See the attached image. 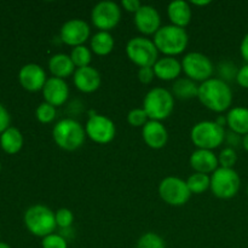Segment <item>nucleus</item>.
Listing matches in <instances>:
<instances>
[{
	"label": "nucleus",
	"mask_w": 248,
	"mask_h": 248,
	"mask_svg": "<svg viewBox=\"0 0 248 248\" xmlns=\"http://www.w3.org/2000/svg\"><path fill=\"white\" fill-rule=\"evenodd\" d=\"M41 247L43 248H68V241L62 236V235L53 232V234L47 235L44 237L41 241Z\"/></svg>",
	"instance_id": "72a5a7b5"
},
{
	"label": "nucleus",
	"mask_w": 248,
	"mask_h": 248,
	"mask_svg": "<svg viewBox=\"0 0 248 248\" xmlns=\"http://www.w3.org/2000/svg\"><path fill=\"white\" fill-rule=\"evenodd\" d=\"M135 24L143 35H154L161 28V16L152 5H142L135 14Z\"/></svg>",
	"instance_id": "2eb2a0df"
},
{
	"label": "nucleus",
	"mask_w": 248,
	"mask_h": 248,
	"mask_svg": "<svg viewBox=\"0 0 248 248\" xmlns=\"http://www.w3.org/2000/svg\"><path fill=\"white\" fill-rule=\"evenodd\" d=\"M35 116L39 123L41 124H51L57 116V108L51 104L43 102L39 104L35 110Z\"/></svg>",
	"instance_id": "c756f323"
},
{
	"label": "nucleus",
	"mask_w": 248,
	"mask_h": 248,
	"mask_svg": "<svg viewBox=\"0 0 248 248\" xmlns=\"http://www.w3.org/2000/svg\"><path fill=\"white\" fill-rule=\"evenodd\" d=\"M0 145H1V149L7 154H17L23 147V136L21 131L10 126L0 136Z\"/></svg>",
	"instance_id": "a878e982"
},
{
	"label": "nucleus",
	"mask_w": 248,
	"mask_h": 248,
	"mask_svg": "<svg viewBox=\"0 0 248 248\" xmlns=\"http://www.w3.org/2000/svg\"><path fill=\"white\" fill-rule=\"evenodd\" d=\"M121 6L124 7L125 11L135 15L142 7V2L140 0H123L121 1Z\"/></svg>",
	"instance_id": "58836bf2"
},
{
	"label": "nucleus",
	"mask_w": 248,
	"mask_h": 248,
	"mask_svg": "<svg viewBox=\"0 0 248 248\" xmlns=\"http://www.w3.org/2000/svg\"><path fill=\"white\" fill-rule=\"evenodd\" d=\"M235 80H236V82L240 86L248 90V63L242 65L241 68H239Z\"/></svg>",
	"instance_id": "e433bc0d"
},
{
	"label": "nucleus",
	"mask_w": 248,
	"mask_h": 248,
	"mask_svg": "<svg viewBox=\"0 0 248 248\" xmlns=\"http://www.w3.org/2000/svg\"><path fill=\"white\" fill-rule=\"evenodd\" d=\"M189 164L194 171L205 174L213 173L219 167L218 155H216L213 150L206 149H196L195 152L191 153Z\"/></svg>",
	"instance_id": "6ab92c4d"
},
{
	"label": "nucleus",
	"mask_w": 248,
	"mask_h": 248,
	"mask_svg": "<svg viewBox=\"0 0 248 248\" xmlns=\"http://www.w3.org/2000/svg\"><path fill=\"white\" fill-rule=\"evenodd\" d=\"M128 60L140 68L153 67L159 60V51L154 41L147 36H135L126 45Z\"/></svg>",
	"instance_id": "6e6552de"
},
{
	"label": "nucleus",
	"mask_w": 248,
	"mask_h": 248,
	"mask_svg": "<svg viewBox=\"0 0 248 248\" xmlns=\"http://www.w3.org/2000/svg\"><path fill=\"white\" fill-rule=\"evenodd\" d=\"M198 99L205 108L215 113L229 110L232 104V90L227 81L211 78L199 85Z\"/></svg>",
	"instance_id": "f257e3e1"
},
{
	"label": "nucleus",
	"mask_w": 248,
	"mask_h": 248,
	"mask_svg": "<svg viewBox=\"0 0 248 248\" xmlns=\"http://www.w3.org/2000/svg\"><path fill=\"white\" fill-rule=\"evenodd\" d=\"M241 188V178L234 169L218 167L211 176V191L222 200L235 198Z\"/></svg>",
	"instance_id": "0eeeda50"
},
{
	"label": "nucleus",
	"mask_w": 248,
	"mask_h": 248,
	"mask_svg": "<svg viewBox=\"0 0 248 248\" xmlns=\"http://www.w3.org/2000/svg\"><path fill=\"white\" fill-rule=\"evenodd\" d=\"M115 46V40L110 31H98L91 36L90 40V48L92 53L97 56H108Z\"/></svg>",
	"instance_id": "393cba45"
},
{
	"label": "nucleus",
	"mask_w": 248,
	"mask_h": 248,
	"mask_svg": "<svg viewBox=\"0 0 248 248\" xmlns=\"http://www.w3.org/2000/svg\"><path fill=\"white\" fill-rule=\"evenodd\" d=\"M142 137L148 147L159 150L167 144L169 132L161 121L149 120L142 127Z\"/></svg>",
	"instance_id": "a211bd4d"
},
{
	"label": "nucleus",
	"mask_w": 248,
	"mask_h": 248,
	"mask_svg": "<svg viewBox=\"0 0 248 248\" xmlns=\"http://www.w3.org/2000/svg\"><path fill=\"white\" fill-rule=\"evenodd\" d=\"M73 82L82 93H92L101 86L102 77L96 68L89 65V67L77 68L73 74Z\"/></svg>",
	"instance_id": "f3484780"
},
{
	"label": "nucleus",
	"mask_w": 248,
	"mask_h": 248,
	"mask_svg": "<svg viewBox=\"0 0 248 248\" xmlns=\"http://www.w3.org/2000/svg\"><path fill=\"white\" fill-rule=\"evenodd\" d=\"M167 16L171 21V24L181 28H186L191 21L193 10L189 2L184 0H174L167 6Z\"/></svg>",
	"instance_id": "412c9836"
},
{
	"label": "nucleus",
	"mask_w": 248,
	"mask_h": 248,
	"mask_svg": "<svg viewBox=\"0 0 248 248\" xmlns=\"http://www.w3.org/2000/svg\"><path fill=\"white\" fill-rule=\"evenodd\" d=\"M86 137L85 126L72 118L62 119L52 128V138L55 143L61 149L67 152H74L81 148Z\"/></svg>",
	"instance_id": "f03ea898"
},
{
	"label": "nucleus",
	"mask_w": 248,
	"mask_h": 248,
	"mask_svg": "<svg viewBox=\"0 0 248 248\" xmlns=\"http://www.w3.org/2000/svg\"><path fill=\"white\" fill-rule=\"evenodd\" d=\"M0 171H1V162H0Z\"/></svg>",
	"instance_id": "c03bdc74"
},
{
	"label": "nucleus",
	"mask_w": 248,
	"mask_h": 248,
	"mask_svg": "<svg viewBox=\"0 0 248 248\" xmlns=\"http://www.w3.org/2000/svg\"><path fill=\"white\" fill-rule=\"evenodd\" d=\"M69 56L77 68L89 67L92 61V51L86 45H80L77 46V47H73Z\"/></svg>",
	"instance_id": "cd10ccee"
},
{
	"label": "nucleus",
	"mask_w": 248,
	"mask_h": 248,
	"mask_svg": "<svg viewBox=\"0 0 248 248\" xmlns=\"http://www.w3.org/2000/svg\"><path fill=\"white\" fill-rule=\"evenodd\" d=\"M0 248H11V247H10L7 244H5V242H0Z\"/></svg>",
	"instance_id": "37998d69"
},
{
	"label": "nucleus",
	"mask_w": 248,
	"mask_h": 248,
	"mask_svg": "<svg viewBox=\"0 0 248 248\" xmlns=\"http://www.w3.org/2000/svg\"><path fill=\"white\" fill-rule=\"evenodd\" d=\"M236 67L234 63L232 62H222L218 65V74H219V79L224 80V81H229L232 79H236L237 74Z\"/></svg>",
	"instance_id": "f704fd0d"
},
{
	"label": "nucleus",
	"mask_w": 248,
	"mask_h": 248,
	"mask_svg": "<svg viewBox=\"0 0 248 248\" xmlns=\"http://www.w3.org/2000/svg\"><path fill=\"white\" fill-rule=\"evenodd\" d=\"M136 248H166V244L159 234L149 232L138 239Z\"/></svg>",
	"instance_id": "c85d7f7f"
},
{
	"label": "nucleus",
	"mask_w": 248,
	"mask_h": 248,
	"mask_svg": "<svg viewBox=\"0 0 248 248\" xmlns=\"http://www.w3.org/2000/svg\"><path fill=\"white\" fill-rule=\"evenodd\" d=\"M44 102L53 107H61L67 103L69 98V86L64 79L51 77L43 89Z\"/></svg>",
	"instance_id": "dca6fc26"
},
{
	"label": "nucleus",
	"mask_w": 248,
	"mask_h": 248,
	"mask_svg": "<svg viewBox=\"0 0 248 248\" xmlns=\"http://www.w3.org/2000/svg\"><path fill=\"white\" fill-rule=\"evenodd\" d=\"M85 131L92 142L97 144H108L115 138L116 126L108 116L93 114L87 119Z\"/></svg>",
	"instance_id": "f8f14e48"
},
{
	"label": "nucleus",
	"mask_w": 248,
	"mask_h": 248,
	"mask_svg": "<svg viewBox=\"0 0 248 248\" xmlns=\"http://www.w3.org/2000/svg\"><path fill=\"white\" fill-rule=\"evenodd\" d=\"M186 184H188V188L190 190L191 195L193 194H202L210 189L211 176L205 173H199V172H194L186 179Z\"/></svg>",
	"instance_id": "bb28decb"
},
{
	"label": "nucleus",
	"mask_w": 248,
	"mask_h": 248,
	"mask_svg": "<svg viewBox=\"0 0 248 248\" xmlns=\"http://www.w3.org/2000/svg\"><path fill=\"white\" fill-rule=\"evenodd\" d=\"M153 41L159 52L164 53L165 56L174 57L186 50L189 35L184 28L176 27L173 24H167V26H161V28L154 34Z\"/></svg>",
	"instance_id": "7ed1b4c3"
},
{
	"label": "nucleus",
	"mask_w": 248,
	"mask_h": 248,
	"mask_svg": "<svg viewBox=\"0 0 248 248\" xmlns=\"http://www.w3.org/2000/svg\"><path fill=\"white\" fill-rule=\"evenodd\" d=\"M157 191L164 202L174 207L186 205L190 200L191 196L186 181L174 176H169L162 179L160 182Z\"/></svg>",
	"instance_id": "1a4fd4ad"
},
{
	"label": "nucleus",
	"mask_w": 248,
	"mask_h": 248,
	"mask_svg": "<svg viewBox=\"0 0 248 248\" xmlns=\"http://www.w3.org/2000/svg\"><path fill=\"white\" fill-rule=\"evenodd\" d=\"M240 53H241L242 58L248 63V33L244 36L241 44H240Z\"/></svg>",
	"instance_id": "ea45409f"
},
{
	"label": "nucleus",
	"mask_w": 248,
	"mask_h": 248,
	"mask_svg": "<svg viewBox=\"0 0 248 248\" xmlns=\"http://www.w3.org/2000/svg\"><path fill=\"white\" fill-rule=\"evenodd\" d=\"M218 162L219 167L224 169H234V166L237 162V153L234 148L225 147L224 149L220 150L218 154Z\"/></svg>",
	"instance_id": "7c9ffc66"
},
{
	"label": "nucleus",
	"mask_w": 248,
	"mask_h": 248,
	"mask_svg": "<svg viewBox=\"0 0 248 248\" xmlns=\"http://www.w3.org/2000/svg\"><path fill=\"white\" fill-rule=\"evenodd\" d=\"M155 78L162 80V81H174L181 77L182 72V62H179L176 57H170V56H164L159 58L154 65Z\"/></svg>",
	"instance_id": "aec40b11"
},
{
	"label": "nucleus",
	"mask_w": 248,
	"mask_h": 248,
	"mask_svg": "<svg viewBox=\"0 0 248 248\" xmlns=\"http://www.w3.org/2000/svg\"><path fill=\"white\" fill-rule=\"evenodd\" d=\"M155 78V73L153 67H144V68H140L138 70V79L142 84L147 85L150 84V82L154 80Z\"/></svg>",
	"instance_id": "c9c22d12"
},
{
	"label": "nucleus",
	"mask_w": 248,
	"mask_h": 248,
	"mask_svg": "<svg viewBox=\"0 0 248 248\" xmlns=\"http://www.w3.org/2000/svg\"><path fill=\"white\" fill-rule=\"evenodd\" d=\"M241 145L246 152H248V133L247 135L242 136V140H241Z\"/></svg>",
	"instance_id": "79ce46f5"
},
{
	"label": "nucleus",
	"mask_w": 248,
	"mask_h": 248,
	"mask_svg": "<svg viewBox=\"0 0 248 248\" xmlns=\"http://www.w3.org/2000/svg\"><path fill=\"white\" fill-rule=\"evenodd\" d=\"M142 108L145 110L149 120H166L173 113L174 97L167 89L160 86L153 87L145 94Z\"/></svg>",
	"instance_id": "20e7f679"
},
{
	"label": "nucleus",
	"mask_w": 248,
	"mask_h": 248,
	"mask_svg": "<svg viewBox=\"0 0 248 248\" xmlns=\"http://www.w3.org/2000/svg\"><path fill=\"white\" fill-rule=\"evenodd\" d=\"M121 19V7L115 1L104 0L92 7L91 21L97 29L102 31H110L115 28Z\"/></svg>",
	"instance_id": "9b49d317"
},
{
	"label": "nucleus",
	"mask_w": 248,
	"mask_h": 248,
	"mask_svg": "<svg viewBox=\"0 0 248 248\" xmlns=\"http://www.w3.org/2000/svg\"><path fill=\"white\" fill-rule=\"evenodd\" d=\"M48 70L52 77L65 80V78L74 74L77 67L74 65L69 55L56 53V55L51 56V58L48 60Z\"/></svg>",
	"instance_id": "4be33fe9"
},
{
	"label": "nucleus",
	"mask_w": 248,
	"mask_h": 248,
	"mask_svg": "<svg viewBox=\"0 0 248 248\" xmlns=\"http://www.w3.org/2000/svg\"><path fill=\"white\" fill-rule=\"evenodd\" d=\"M91 28L89 23L81 18L68 19L63 23L60 31V38L65 45L77 47V46L85 45L90 39Z\"/></svg>",
	"instance_id": "ddd939ff"
},
{
	"label": "nucleus",
	"mask_w": 248,
	"mask_h": 248,
	"mask_svg": "<svg viewBox=\"0 0 248 248\" xmlns=\"http://www.w3.org/2000/svg\"><path fill=\"white\" fill-rule=\"evenodd\" d=\"M171 93L173 94L174 98L181 99V101L198 98L199 85L198 82L189 78H178L173 81Z\"/></svg>",
	"instance_id": "b1692460"
},
{
	"label": "nucleus",
	"mask_w": 248,
	"mask_h": 248,
	"mask_svg": "<svg viewBox=\"0 0 248 248\" xmlns=\"http://www.w3.org/2000/svg\"><path fill=\"white\" fill-rule=\"evenodd\" d=\"M227 131L216 121L205 120L195 124L191 128L190 140L198 149L213 150L225 140Z\"/></svg>",
	"instance_id": "423d86ee"
},
{
	"label": "nucleus",
	"mask_w": 248,
	"mask_h": 248,
	"mask_svg": "<svg viewBox=\"0 0 248 248\" xmlns=\"http://www.w3.org/2000/svg\"><path fill=\"white\" fill-rule=\"evenodd\" d=\"M10 121H11V118H10L9 111L0 103V135L10 127Z\"/></svg>",
	"instance_id": "4c0bfd02"
},
{
	"label": "nucleus",
	"mask_w": 248,
	"mask_h": 248,
	"mask_svg": "<svg viewBox=\"0 0 248 248\" xmlns=\"http://www.w3.org/2000/svg\"><path fill=\"white\" fill-rule=\"evenodd\" d=\"M182 69L186 78L196 82H203L212 78L215 65L208 56L201 52H189L182 60Z\"/></svg>",
	"instance_id": "9d476101"
},
{
	"label": "nucleus",
	"mask_w": 248,
	"mask_h": 248,
	"mask_svg": "<svg viewBox=\"0 0 248 248\" xmlns=\"http://www.w3.org/2000/svg\"><path fill=\"white\" fill-rule=\"evenodd\" d=\"M246 193H247V196H248V186H247V190H246Z\"/></svg>",
	"instance_id": "a18cd8bd"
},
{
	"label": "nucleus",
	"mask_w": 248,
	"mask_h": 248,
	"mask_svg": "<svg viewBox=\"0 0 248 248\" xmlns=\"http://www.w3.org/2000/svg\"><path fill=\"white\" fill-rule=\"evenodd\" d=\"M48 78L41 65L28 63L19 69L18 81L24 90L29 92L43 91Z\"/></svg>",
	"instance_id": "4468645a"
},
{
	"label": "nucleus",
	"mask_w": 248,
	"mask_h": 248,
	"mask_svg": "<svg viewBox=\"0 0 248 248\" xmlns=\"http://www.w3.org/2000/svg\"><path fill=\"white\" fill-rule=\"evenodd\" d=\"M191 4L196 5V6H207V5L211 4V1L210 0H203V1H196V0H194V1H191Z\"/></svg>",
	"instance_id": "a19ab883"
},
{
	"label": "nucleus",
	"mask_w": 248,
	"mask_h": 248,
	"mask_svg": "<svg viewBox=\"0 0 248 248\" xmlns=\"http://www.w3.org/2000/svg\"><path fill=\"white\" fill-rule=\"evenodd\" d=\"M55 218L57 228L60 229L72 228L73 223H74V213L69 208H60L57 212H55Z\"/></svg>",
	"instance_id": "473e14b6"
},
{
	"label": "nucleus",
	"mask_w": 248,
	"mask_h": 248,
	"mask_svg": "<svg viewBox=\"0 0 248 248\" xmlns=\"http://www.w3.org/2000/svg\"><path fill=\"white\" fill-rule=\"evenodd\" d=\"M227 126L232 132L239 136L248 133V108L246 107H234L228 110Z\"/></svg>",
	"instance_id": "5701e85b"
},
{
	"label": "nucleus",
	"mask_w": 248,
	"mask_h": 248,
	"mask_svg": "<svg viewBox=\"0 0 248 248\" xmlns=\"http://www.w3.org/2000/svg\"><path fill=\"white\" fill-rule=\"evenodd\" d=\"M24 224L34 236L46 237L57 229L55 212L45 205H33L24 213Z\"/></svg>",
	"instance_id": "39448f33"
},
{
	"label": "nucleus",
	"mask_w": 248,
	"mask_h": 248,
	"mask_svg": "<svg viewBox=\"0 0 248 248\" xmlns=\"http://www.w3.org/2000/svg\"><path fill=\"white\" fill-rule=\"evenodd\" d=\"M148 121H149V118L143 108H135L128 111L127 123L133 127H143Z\"/></svg>",
	"instance_id": "2f4dec72"
}]
</instances>
